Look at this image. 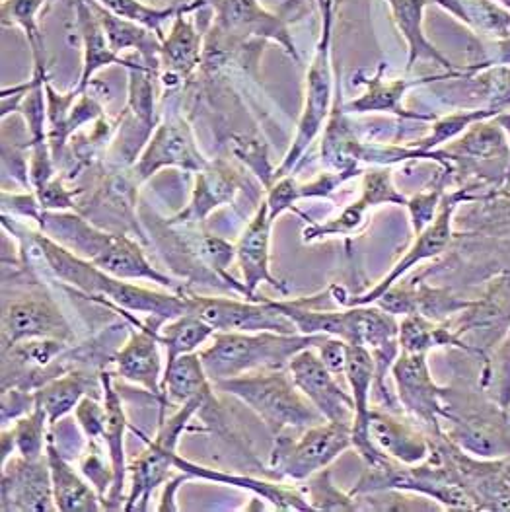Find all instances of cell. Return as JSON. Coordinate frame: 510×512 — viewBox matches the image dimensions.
I'll return each instance as SVG.
<instances>
[{
    "label": "cell",
    "instance_id": "28",
    "mask_svg": "<svg viewBox=\"0 0 510 512\" xmlns=\"http://www.w3.org/2000/svg\"><path fill=\"white\" fill-rule=\"evenodd\" d=\"M205 0H193L191 4L178 6L168 36L162 39L160 65L180 76L182 80L195 73L203 59V34L197 30L193 12H197Z\"/></svg>",
    "mask_w": 510,
    "mask_h": 512
},
{
    "label": "cell",
    "instance_id": "39",
    "mask_svg": "<svg viewBox=\"0 0 510 512\" xmlns=\"http://www.w3.org/2000/svg\"><path fill=\"white\" fill-rule=\"evenodd\" d=\"M127 74H129V98H127L125 115H129L139 125H143L146 131L152 133L158 125L156 88H154V80L158 74L148 69L141 59L133 69L127 71Z\"/></svg>",
    "mask_w": 510,
    "mask_h": 512
},
{
    "label": "cell",
    "instance_id": "34",
    "mask_svg": "<svg viewBox=\"0 0 510 512\" xmlns=\"http://www.w3.org/2000/svg\"><path fill=\"white\" fill-rule=\"evenodd\" d=\"M401 353H417L429 355L435 349H460L466 353H474V347L464 341V337L454 328L452 320L435 322L419 314L401 316L400 320Z\"/></svg>",
    "mask_w": 510,
    "mask_h": 512
},
{
    "label": "cell",
    "instance_id": "24",
    "mask_svg": "<svg viewBox=\"0 0 510 512\" xmlns=\"http://www.w3.org/2000/svg\"><path fill=\"white\" fill-rule=\"evenodd\" d=\"M74 30L78 34L80 47H82V73L74 86L78 94L86 92L92 86L94 76L102 69L119 65L129 71L139 63V61L123 59L111 49L104 26L94 6L90 4V0H74Z\"/></svg>",
    "mask_w": 510,
    "mask_h": 512
},
{
    "label": "cell",
    "instance_id": "42",
    "mask_svg": "<svg viewBox=\"0 0 510 512\" xmlns=\"http://www.w3.org/2000/svg\"><path fill=\"white\" fill-rule=\"evenodd\" d=\"M47 413L43 411V407H36L22 415L20 419L14 421V425L10 427V433L14 437V444H16V454H20L26 460H41L47 452ZM8 429V427H2Z\"/></svg>",
    "mask_w": 510,
    "mask_h": 512
},
{
    "label": "cell",
    "instance_id": "27",
    "mask_svg": "<svg viewBox=\"0 0 510 512\" xmlns=\"http://www.w3.org/2000/svg\"><path fill=\"white\" fill-rule=\"evenodd\" d=\"M102 392H104V405H106V429H104V446L108 450L111 470H113V483L110 493L104 499V511H117L123 509V493L127 483V458H125V433L131 429L127 421V413L123 402L115 390L110 372L100 374Z\"/></svg>",
    "mask_w": 510,
    "mask_h": 512
},
{
    "label": "cell",
    "instance_id": "37",
    "mask_svg": "<svg viewBox=\"0 0 510 512\" xmlns=\"http://www.w3.org/2000/svg\"><path fill=\"white\" fill-rule=\"evenodd\" d=\"M215 330L193 314H183L166 322L158 330V341L166 349V366L176 363L182 355L195 353L201 345L211 341Z\"/></svg>",
    "mask_w": 510,
    "mask_h": 512
},
{
    "label": "cell",
    "instance_id": "7",
    "mask_svg": "<svg viewBox=\"0 0 510 512\" xmlns=\"http://www.w3.org/2000/svg\"><path fill=\"white\" fill-rule=\"evenodd\" d=\"M215 402L211 396H199L178 407V411L170 417H164L158 421V435L156 439L148 440L139 429L131 427L137 435L146 440V450L129 464V476L131 487L129 495L125 499L123 511H146L152 491H156L160 485L168 481V474L174 468V456L178 454V442L183 433L189 429V421L207 407V403Z\"/></svg>",
    "mask_w": 510,
    "mask_h": 512
},
{
    "label": "cell",
    "instance_id": "44",
    "mask_svg": "<svg viewBox=\"0 0 510 512\" xmlns=\"http://www.w3.org/2000/svg\"><path fill=\"white\" fill-rule=\"evenodd\" d=\"M306 499L312 511H363L361 497L353 493H343L333 481L329 468L306 479Z\"/></svg>",
    "mask_w": 510,
    "mask_h": 512
},
{
    "label": "cell",
    "instance_id": "45",
    "mask_svg": "<svg viewBox=\"0 0 510 512\" xmlns=\"http://www.w3.org/2000/svg\"><path fill=\"white\" fill-rule=\"evenodd\" d=\"M98 2L102 8H106L111 14L137 22L141 26H145L148 30L156 32L158 36L164 39L162 26L172 20L178 12V6H166V8H158V6H150L143 0H94Z\"/></svg>",
    "mask_w": 510,
    "mask_h": 512
},
{
    "label": "cell",
    "instance_id": "13",
    "mask_svg": "<svg viewBox=\"0 0 510 512\" xmlns=\"http://www.w3.org/2000/svg\"><path fill=\"white\" fill-rule=\"evenodd\" d=\"M187 314L201 318L215 331H277L300 333L291 320L261 296L259 300H236L222 296H199L185 291Z\"/></svg>",
    "mask_w": 510,
    "mask_h": 512
},
{
    "label": "cell",
    "instance_id": "17",
    "mask_svg": "<svg viewBox=\"0 0 510 512\" xmlns=\"http://www.w3.org/2000/svg\"><path fill=\"white\" fill-rule=\"evenodd\" d=\"M294 384L329 423L351 425L355 421V400L339 384L337 376L324 365L316 347L296 353L289 363Z\"/></svg>",
    "mask_w": 510,
    "mask_h": 512
},
{
    "label": "cell",
    "instance_id": "3",
    "mask_svg": "<svg viewBox=\"0 0 510 512\" xmlns=\"http://www.w3.org/2000/svg\"><path fill=\"white\" fill-rule=\"evenodd\" d=\"M328 335L277 331H215L199 357L213 384L259 370L289 368L292 357L320 347Z\"/></svg>",
    "mask_w": 510,
    "mask_h": 512
},
{
    "label": "cell",
    "instance_id": "55",
    "mask_svg": "<svg viewBox=\"0 0 510 512\" xmlns=\"http://www.w3.org/2000/svg\"><path fill=\"white\" fill-rule=\"evenodd\" d=\"M509 413H510V409H509Z\"/></svg>",
    "mask_w": 510,
    "mask_h": 512
},
{
    "label": "cell",
    "instance_id": "21",
    "mask_svg": "<svg viewBox=\"0 0 510 512\" xmlns=\"http://www.w3.org/2000/svg\"><path fill=\"white\" fill-rule=\"evenodd\" d=\"M475 300L460 298L448 289H438L425 283L421 277L411 281H398L386 293L382 294L374 304L394 316L419 314L435 322H446L452 316H460V312L468 310Z\"/></svg>",
    "mask_w": 510,
    "mask_h": 512
},
{
    "label": "cell",
    "instance_id": "2",
    "mask_svg": "<svg viewBox=\"0 0 510 512\" xmlns=\"http://www.w3.org/2000/svg\"><path fill=\"white\" fill-rule=\"evenodd\" d=\"M37 228L111 277L123 281H150L174 293H185L182 285L148 261L137 240L125 234L106 232L82 219L76 211L41 213Z\"/></svg>",
    "mask_w": 510,
    "mask_h": 512
},
{
    "label": "cell",
    "instance_id": "5",
    "mask_svg": "<svg viewBox=\"0 0 510 512\" xmlns=\"http://www.w3.org/2000/svg\"><path fill=\"white\" fill-rule=\"evenodd\" d=\"M320 8V37L304 76V102L296 123V133L291 147L287 150L281 164L275 168V180L291 176L300 166L304 152L324 131L329 111L333 106L337 74L331 59V41H333V20H335V0H316Z\"/></svg>",
    "mask_w": 510,
    "mask_h": 512
},
{
    "label": "cell",
    "instance_id": "52",
    "mask_svg": "<svg viewBox=\"0 0 510 512\" xmlns=\"http://www.w3.org/2000/svg\"><path fill=\"white\" fill-rule=\"evenodd\" d=\"M320 359L324 361V365L335 376H345V366H347V343L339 337H326L324 343L320 347H316Z\"/></svg>",
    "mask_w": 510,
    "mask_h": 512
},
{
    "label": "cell",
    "instance_id": "49",
    "mask_svg": "<svg viewBox=\"0 0 510 512\" xmlns=\"http://www.w3.org/2000/svg\"><path fill=\"white\" fill-rule=\"evenodd\" d=\"M298 185L300 182L291 174V176H283V178L275 180L273 185L267 189L265 201H267L271 219L277 220L287 211H294L296 215H300V211L294 209V205L300 201Z\"/></svg>",
    "mask_w": 510,
    "mask_h": 512
},
{
    "label": "cell",
    "instance_id": "38",
    "mask_svg": "<svg viewBox=\"0 0 510 512\" xmlns=\"http://www.w3.org/2000/svg\"><path fill=\"white\" fill-rule=\"evenodd\" d=\"M495 115H499V111L489 110V108L452 111V113H446L442 117L437 115V119L431 123L429 133L425 137L413 141V143H407V147L417 148V150H423V152L438 150L442 145H448L454 139H458L477 121L491 119Z\"/></svg>",
    "mask_w": 510,
    "mask_h": 512
},
{
    "label": "cell",
    "instance_id": "33",
    "mask_svg": "<svg viewBox=\"0 0 510 512\" xmlns=\"http://www.w3.org/2000/svg\"><path fill=\"white\" fill-rule=\"evenodd\" d=\"M215 384L205 372L203 361L199 353L182 355L176 363L164 368L162 376V398H160V419L166 417L168 405H183V403L199 398L211 396Z\"/></svg>",
    "mask_w": 510,
    "mask_h": 512
},
{
    "label": "cell",
    "instance_id": "30",
    "mask_svg": "<svg viewBox=\"0 0 510 512\" xmlns=\"http://www.w3.org/2000/svg\"><path fill=\"white\" fill-rule=\"evenodd\" d=\"M174 468L182 470L191 477L215 481L220 485H232V487H238V489H248V491L255 493L257 497H261L263 501L271 503V507L277 509V511H312L304 493H300L298 489L287 487L283 483H277V481H265V479H255V477L250 476L226 474V472H220V470H213V468L189 462L187 458H183L180 454L174 456Z\"/></svg>",
    "mask_w": 510,
    "mask_h": 512
},
{
    "label": "cell",
    "instance_id": "23",
    "mask_svg": "<svg viewBox=\"0 0 510 512\" xmlns=\"http://www.w3.org/2000/svg\"><path fill=\"white\" fill-rule=\"evenodd\" d=\"M220 26L228 32L269 39L283 47V51L300 65V55L294 45L289 16L269 12L259 0H220Z\"/></svg>",
    "mask_w": 510,
    "mask_h": 512
},
{
    "label": "cell",
    "instance_id": "22",
    "mask_svg": "<svg viewBox=\"0 0 510 512\" xmlns=\"http://www.w3.org/2000/svg\"><path fill=\"white\" fill-rule=\"evenodd\" d=\"M244 185L242 176L226 160L209 162L195 176V187L187 207L176 217L166 220L168 226H191L207 219L213 211L232 205Z\"/></svg>",
    "mask_w": 510,
    "mask_h": 512
},
{
    "label": "cell",
    "instance_id": "50",
    "mask_svg": "<svg viewBox=\"0 0 510 512\" xmlns=\"http://www.w3.org/2000/svg\"><path fill=\"white\" fill-rule=\"evenodd\" d=\"M82 189H69L65 187L63 178L55 176L49 183H45L41 189H37V201L41 205L43 213H59V211H76V195H80Z\"/></svg>",
    "mask_w": 510,
    "mask_h": 512
},
{
    "label": "cell",
    "instance_id": "4",
    "mask_svg": "<svg viewBox=\"0 0 510 512\" xmlns=\"http://www.w3.org/2000/svg\"><path fill=\"white\" fill-rule=\"evenodd\" d=\"M215 388L246 403L275 437L304 431L326 419L292 380L289 368L259 370L217 382Z\"/></svg>",
    "mask_w": 510,
    "mask_h": 512
},
{
    "label": "cell",
    "instance_id": "16",
    "mask_svg": "<svg viewBox=\"0 0 510 512\" xmlns=\"http://www.w3.org/2000/svg\"><path fill=\"white\" fill-rule=\"evenodd\" d=\"M115 314H119L125 322H129V339L125 345L115 353L113 363L117 366V374L135 384L141 386L148 394H152L158 402L162 398V376L164 368L160 357V341L158 330L164 324L156 322H143L137 314L127 312L123 308L111 306Z\"/></svg>",
    "mask_w": 510,
    "mask_h": 512
},
{
    "label": "cell",
    "instance_id": "12",
    "mask_svg": "<svg viewBox=\"0 0 510 512\" xmlns=\"http://www.w3.org/2000/svg\"><path fill=\"white\" fill-rule=\"evenodd\" d=\"M433 442L460 477L475 511H510V458H477L444 433Z\"/></svg>",
    "mask_w": 510,
    "mask_h": 512
},
{
    "label": "cell",
    "instance_id": "41",
    "mask_svg": "<svg viewBox=\"0 0 510 512\" xmlns=\"http://www.w3.org/2000/svg\"><path fill=\"white\" fill-rule=\"evenodd\" d=\"M485 365L481 370V390L483 394L501 405L503 409H510V326L505 331L503 339L495 343L491 355H487Z\"/></svg>",
    "mask_w": 510,
    "mask_h": 512
},
{
    "label": "cell",
    "instance_id": "9",
    "mask_svg": "<svg viewBox=\"0 0 510 512\" xmlns=\"http://www.w3.org/2000/svg\"><path fill=\"white\" fill-rule=\"evenodd\" d=\"M349 448H353V427L324 421L304 429L296 439L289 435L275 437L269 468L277 477L304 481L329 468V464Z\"/></svg>",
    "mask_w": 510,
    "mask_h": 512
},
{
    "label": "cell",
    "instance_id": "32",
    "mask_svg": "<svg viewBox=\"0 0 510 512\" xmlns=\"http://www.w3.org/2000/svg\"><path fill=\"white\" fill-rule=\"evenodd\" d=\"M90 4L94 6V10L104 26L108 41H110V47L117 55H121L123 51H137L139 59L145 63L148 69H152L156 74L160 73L162 37L137 22H131V20L111 14L94 0H90Z\"/></svg>",
    "mask_w": 510,
    "mask_h": 512
},
{
    "label": "cell",
    "instance_id": "40",
    "mask_svg": "<svg viewBox=\"0 0 510 512\" xmlns=\"http://www.w3.org/2000/svg\"><path fill=\"white\" fill-rule=\"evenodd\" d=\"M372 207L366 203L365 199L359 195L353 203L345 205L337 217L326 220V222H308V226L302 230V242L304 244H314L326 238L341 236V238H353L359 234L368 222Z\"/></svg>",
    "mask_w": 510,
    "mask_h": 512
},
{
    "label": "cell",
    "instance_id": "14",
    "mask_svg": "<svg viewBox=\"0 0 510 512\" xmlns=\"http://www.w3.org/2000/svg\"><path fill=\"white\" fill-rule=\"evenodd\" d=\"M388 65L380 63L376 73L366 74L365 69H361L357 76H353V80L361 86H365V92L351 100L345 102V110L357 115H365V113H392L398 119H411V121H429L433 123L437 119L435 113H419V111H409L403 108V100L407 96L409 90L437 82V80H458V78H466L474 73L470 67L464 65L462 71H446L442 74H433V76H421V78H388L386 76Z\"/></svg>",
    "mask_w": 510,
    "mask_h": 512
},
{
    "label": "cell",
    "instance_id": "10",
    "mask_svg": "<svg viewBox=\"0 0 510 512\" xmlns=\"http://www.w3.org/2000/svg\"><path fill=\"white\" fill-rule=\"evenodd\" d=\"M448 417L442 423V433L477 458H510V413L489 400L472 403V409L460 407L448 396Z\"/></svg>",
    "mask_w": 510,
    "mask_h": 512
},
{
    "label": "cell",
    "instance_id": "46",
    "mask_svg": "<svg viewBox=\"0 0 510 512\" xmlns=\"http://www.w3.org/2000/svg\"><path fill=\"white\" fill-rule=\"evenodd\" d=\"M361 197L376 209L382 205L407 207V197L394 182V166H372L361 174Z\"/></svg>",
    "mask_w": 510,
    "mask_h": 512
},
{
    "label": "cell",
    "instance_id": "51",
    "mask_svg": "<svg viewBox=\"0 0 510 512\" xmlns=\"http://www.w3.org/2000/svg\"><path fill=\"white\" fill-rule=\"evenodd\" d=\"M36 394L20 388H6L2 390V427L20 419L22 415L30 413L36 407Z\"/></svg>",
    "mask_w": 510,
    "mask_h": 512
},
{
    "label": "cell",
    "instance_id": "26",
    "mask_svg": "<svg viewBox=\"0 0 510 512\" xmlns=\"http://www.w3.org/2000/svg\"><path fill=\"white\" fill-rule=\"evenodd\" d=\"M363 141L359 139L355 127L349 121V113L345 110L341 76L337 74L333 106L329 111L328 121L324 125V137L320 143V160L328 172L339 174H363L359 170Z\"/></svg>",
    "mask_w": 510,
    "mask_h": 512
},
{
    "label": "cell",
    "instance_id": "19",
    "mask_svg": "<svg viewBox=\"0 0 510 512\" xmlns=\"http://www.w3.org/2000/svg\"><path fill=\"white\" fill-rule=\"evenodd\" d=\"M2 511H57L47 456L26 460L16 454L2 464Z\"/></svg>",
    "mask_w": 510,
    "mask_h": 512
},
{
    "label": "cell",
    "instance_id": "47",
    "mask_svg": "<svg viewBox=\"0 0 510 512\" xmlns=\"http://www.w3.org/2000/svg\"><path fill=\"white\" fill-rule=\"evenodd\" d=\"M74 419L88 442L104 444V429H106V405L104 403L98 402L92 396H84L74 407Z\"/></svg>",
    "mask_w": 510,
    "mask_h": 512
},
{
    "label": "cell",
    "instance_id": "25",
    "mask_svg": "<svg viewBox=\"0 0 510 512\" xmlns=\"http://www.w3.org/2000/svg\"><path fill=\"white\" fill-rule=\"evenodd\" d=\"M368 435L374 446L403 466H415L431 456L433 439L417 425L392 411H370Z\"/></svg>",
    "mask_w": 510,
    "mask_h": 512
},
{
    "label": "cell",
    "instance_id": "18",
    "mask_svg": "<svg viewBox=\"0 0 510 512\" xmlns=\"http://www.w3.org/2000/svg\"><path fill=\"white\" fill-rule=\"evenodd\" d=\"M74 337L73 328L61 308L45 294H24L4 304V349L26 339H59L73 345Z\"/></svg>",
    "mask_w": 510,
    "mask_h": 512
},
{
    "label": "cell",
    "instance_id": "53",
    "mask_svg": "<svg viewBox=\"0 0 510 512\" xmlns=\"http://www.w3.org/2000/svg\"><path fill=\"white\" fill-rule=\"evenodd\" d=\"M187 479H191V476L182 472V476L174 477V479H168V481L164 483V491H162L160 505H158V509H156V511L172 512L180 509V507H178V503H176V493L180 491L182 483H185Z\"/></svg>",
    "mask_w": 510,
    "mask_h": 512
},
{
    "label": "cell",
    "instance_id": "1",
    "mask_svg": "<svg viewBox=\"0 0 510 512\" xmlns=\"http://www.w3.org/2000/svg\"><path fill=\"white\" fill-rule=\"evenodd\" d=\"M2 226L20 242V250L30 252V256L43 261L49 273L69 285L76 296H82L104 308L117 306L160 324L187 314L183 293H158L141 285H133V281L111 277L100 267L55 242L43 230L28 228L16 220L14 215L2 213Z\"/></svg>",
    "mask_w": 510,
    "mask_h": 512
},
{
    "label": "cell",
    "instance_id": "54",
    "mask_svg": "<svg viewBox=\"0 0 510 512\" xmlns=\"http://www.w3.org/2000/svg\"><path fill=\"white\" fill-rule=\"evenodd\" d=\"M146 4H150V6H158V8H166V6H162L164 2H168V0H143Z\"/></svg>",
    "mask_w": 510,
    "mask_h": 512
},
{
    "label": "cell",
    "instance_id": "15",
    "mask_svg": "<svg viewBox=\"0 0 510 512\" xmlns=\"http://www.w3.org/2000/svg\"><path fill=\"white\" fill-rule=\"evenodd\" d=\"M211 160L195 143V135L183 117L160 121L152 131L145 148L133 164V176L145 183L164 168H180L183 172H201Z\"/></svg>",
    "mask_w": 510,
    "mask_h": 512
},
{
    "label": "cell",
    "instance_id": "20",
    "mask_svg": "<svg viewBox=\"0 0 510 512\" xmlns=\"http://www.w3.org/2000/svg\"><path fill=\"white\" fill-rule=\"evenodd\" d=\"M273 222L275 220L271 219V215H269L267 201L263 199L236 244V259H238V265L242 271V283L246 287L248 300H259L257 289L261 285H269L281 294H289L287 285L271 273V248L269 246H271Z\"/></svg>",
    "mask_w": 510,
    "mask_h": 512
},
{
    "label": "cell",
    "instance_id": "35",
    "mask_svg": "<svg viewBox=\"0 0 510 512\" xmlns=\"http://www.w3.org/2000/svg\"><path fill=\"white\" fill-rule=\"evenodd\" d=\"M452 18L468 26L475 36L487 39L510 37V10L497 0H433Z\"/></svg>",
    "mask_w": 510,
    "mask_h": 512
},
{
    "label": "cell",
    "instance_id": "31",
    "mask_svg": "<svg viewBox=\"0 0 510 512\" xmlns=\"http://www.w3.org/2000/svg\"><path fill=\"white\" fill-rule=\"evenodd\" d=\"M47 462L53 483L55 507L61 512H96L104 511L102 499L94 487H90L82 477L74 472L67 458L59 452L55 437L49 435L47 440Z\"/></svg>",
    "mask_w": 510,
    "mask_h": 512
},
{
    "label": "cell",
    "instance_id": "43",
    "mask_svg": "<svg viewBox=\"0 0 510 512\" xmlns=\"http://www.w3.org/2000/svg\"><path fill=\"white\" fill-rule=\"evenodd\" d=\"M47 0H4L2 2V24L18 26L26 34L34 61H45L43 34L39 30V14Z\"/></svg>",
    "mask_w": 510,
    "mask_h": 512
},
{
    "label": "cell",
    "instance_id": "6",
    "mask_svg": "<svg viewBox=\"0 0 510 512\" xmlns=\"http://www.w3.org/2000/svg\"><path fill=\"white\" fill-rule=\"evenodd\" d=\"M475 185H462L458 189L446 191L440 209H438L435 220L421 230L419 234H415L413 244L409 246V250L403 254L400 261L390 269V273L378 281L370 291L357 296H349L343 287L333 285L329 289L331 298L343 306V308H351V306H366V304H374L382 294L386 293L392 285H396L400 279H403L413 267H417L419 263L427 261V259H435L442 256L446 252V248L452 244L454 240V215L460 209V205L464 203H475V201H487L489 195L485 193H475Z\"/></svg>",
    "mask_w": 510,
    "mask_h": 512
},
{
    "label": "cell",
    "instance_id": "11",
    "mask_svg": "<svg viewBox=\"0 0 510 512\" xmlns=\"http://www.w3.org/2000/svg\"><path fill=\"white\" fill-rule=\"evenodd\" d=\"M396 384L401 409L431 439L442 435V423L448 417L446 388H440L427 363V355L400 353L390 370Z\"/></svg>",
    "mask_w": 510,
    "mask_h": 512
},
{
    "label": "cell",
    "instance_id": "36",
    "mask_svg": "<svg viewBox=\"0 0 510 512\" xmlns=\"http://www.w3.org/2000/svg\"><path fill=\"white\" fill-rule=\"evenodd\" d=\"M90 388L92 378L88 372L69 368L34 390L37 405L47 413L49 427H55L65 415L74 411L84 396H90Z\"/></svg>",
    "mask_w": 510,
    "mask_h": 512
},
{
    "label": "cell",
    "instance_id": "48",
    "mask_svg": "<svg viewBox=\"0 0 510 512\" xmlns=\"http://www.w3.org/2000/svg\"><path fill=\"white\" fill-rule=\"evenodd\" d=\"M80 468H82V474L88 477V481L98 491L102 505H104V499L110 493L111 483H113V470H111V466L106 468L100 442H88V452L84 454Z\"/></svg>",
    "mask_w": 510,
    "mask_h": 512
},
{
    "label": "cell",
    "instance_id": "29",
    "mask_svg": "<svg viewBox=\"0 0 510 512\" xmlns=\"http://www.w3.org/2000/svg\"><path fill=\"white\" fill-rule=\"evenodd\" d=\"M392 12V20L407 45V67L405 73H413L419 61H429L442 67L444 71H462L464 67L454 65L437 49L429 37L425 36V8L433 0H386Z\"/></svg>",
    "mask_w": 510,
    "mask_h": 512
},
{
    "label": "cell",
    "instance_id": "8",
    "mask_svg": "<svg viewBox=\"0 0 510 512\" xmlns=\"http://www.w3.org/2000/svg\"><path fill=\"white\" fill-rule=\"evenodd\" d=\"M456 166L454 176L466 174L464 185L501 191L510 166V143L505 129L491 117L474 123L444 148Z\"/></svg>",
    "mask_w": 510,
    "mask_h": 512
}]
</instances>
